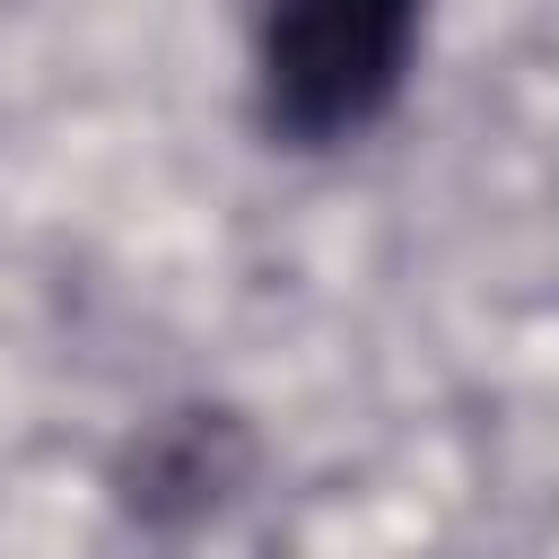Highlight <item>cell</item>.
Returning a JSON list of instances; mask_svg holds the SVG:
<instances>
[{
	"label": "cell",
	"mask_w": 559,
	"mask_h": 559,
	"mask_svg": "<svg viewBox=\"0 0 559 559\" xmlns=\"http://www.w3.org/2000/svg\"><path fill=\"white\" fill-rule=\"evenodd\" d=\"M419 0H271L262 9V114L288 140L367 131L411 70Z\"/></svg>",
	"instance_id": "obj_1"
}]
</instances>
